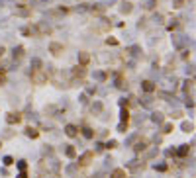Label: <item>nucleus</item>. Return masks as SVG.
Masks as SVG:
<instances>
[{
    "label": "nucleus",
    "instance_id": "obj_27",
    "mask_svg": "<svg viewBox=\"0 0 196 178\" xmlns=\"http://www.w3.org/2000/svg\"><path fill=\"white\" fill-rule=\"evenodd\" d=\"M92 12H104V6H102V4H94V6H92Z\"/></svg>",
    "mask_w": 196,
    "mask_h": 178
},
{
    "label": "nucleus",
    "instance_id": "obj_37",
    "mask_svg": "<svg viewBox=\"0 0 196 178\" xmlns=\"http://www.w3.org/2000/svg\"><path fill=\"white\" fill-rule=\"evenodd\" d=\"M4 53H6V49H4V47H0V57H2Z\"/></svg>",
    "mask_w": 196,
    "mask_h": 178
},
{
    "label": "nucleus",
    "instance_id": "obj_31",
    "mask_svg": "<svg viewBox=\"0 0 196 178\" xmlns=\"http://www.w3.org/2000/svg\"><path fill=\"white\" fill-rule=\"evenodd\" d=\"M106 45H118V39H114V37H108V39H106Z\"/></svg>",
    "mask_w": 196,
    "mask_h": 178
},
{
    "label": "nucleus",
    "instance_id": "obj_24",
    "mask_svg": "<svg viewBox=\"0 0 196 178\" xmlns=\"http://www.w3.org/2000/svg\"><path fill=\"white\" fill-rule=\"evenodd\" d=\"M116 147H118V143L114 141V139H112V141H108V143L104 145V149H110V151H112V149H116Z\"/></svg>",
    "mask_w": 196,
    "mask_h": 178
},
{
    "label": "nucleus",
    "instance_id": "obj_33",
    "mask_svg": "<svg viewBox=\"0 0 196 178\" xmlns=\"http://www.w3.org/2000/svg\"><path fill=\"white\" fill-rule=\"evenodd\" d=\"M4 80H6V73L2 71V73H0V84H4Z\"/></svg>",
    "mask_w": 196,
    "mask_h": 178
},
{
    "label": "nucleus",
    "instance_id": "obj_23",
    "mask_svg": "<svg viewBox=\"0 0 196 178\" xmlns=\"http://www.w3.org/2000/svg\"><path fill=\"white\" fill-rule=\"evenodd\" d=\"M118 131H120V133H125V131H128V121H122V123L118 125Z\"/></svg>",
    "mask_w": 196,
    "mask_h": 178
},
{
    "label": "nucleus",
    "instance_id": "obj_29",
    "mask_svg": "<svg viewBox=\"0 0 196 178\" xmlns=\"http://www.w3.org/2000/svg\"><path fill=\"white\" fill-rule=\"evenodd\" d=\"M145 147H147V145L141 141V143H137V145H135V151H137V153H139V151H145Z\"/></svg>",
    "mask_w": 196,
    "mask_h": 178
},
{
    "label": "nucleus",
    "instance_id": "obj_30",
    "mask_svg": "<svg viewBox=\"0 0 196 178\" xmlns=\"http://www.w3.org/2000/svg\"><path fill=\"white\" fill-rule=\"evenodd\" d=\"M4 165H6V166H12L14 165V158L12 157H4Z\"/></svg>",
    "mask_w": 196,
    "mask_h": 178
},
{
    "label": "nucleus",
    "instance_id": "obj_6",
    "mask_svg": "<svg viewBox=\"0 0 196 178\" xmlns=\"http://www.w3.org/2000/svg\"><path fill=\"white\" fill-rule=\"evenodd\" d=\"M24 51H26V49H24L22 45L14 47V49H12V57H14V61H20V59H22V57H24Z\"/></svg>",
    "mask_w": 196,
    "mask_h": 178
},
{
    "label": "nucleus",
    "instance_id": "obj_34",
    "mask_svg": "<svg viewBox=\"0 0 196 178\" xmlns=\"http://www.w3.org/2000/svg\"><path fill=\"white\" fill-rule=\"evenodd\" d=\"M167 168H169V166H167V165H159V166H157V170H161V172H165V170H167Z\"/></svg>",
    "mask_w": 196,
    "mask_h": 178
},
{
    "label": "nucleus",
    "instance_id": "obj_9",
    "mask_svg": "<svg viewBox=\"0 0 196 178\" xmlns=\"http://www.w3.org/2000/svg\"><path fill=\"white\" fill-rule=\"evenodd\" d=\"M49 51H51L53 55H61V53H63V45H61V43H51V45H49Z\"/></svg>",
    "mask_w": 196,
    "mask_h": 178
},
{
    "label": "nucleus",
    "instance_id": "obj_3",
    "mask_svg": "<svg viewBox=\"0 0 196 178\" xmlns=\"http://www.w3.org/2000/svg\"><path fill=\"white\" fill-rule=\"evenodd\" d=\"M65 135H67V137H77V135H78V127L73 125V123H67V125H65Z\"/></svg>",
    "mask_w": 196,
    "mask_h": 178
},
{
    "label": "nucleus",
    "instance_id": "obj_28",
    "mask_svg": "<svg viewBox=\"0 0 196 178\" xmlns=\"http://www.w3.org/2000/svg\"><path fill=\"white\" fill-rule=\"evenodd\" d=\"M18 168H20V170H26L27 163H26V160H18Z\"/></svg>",
    "mask_w": 196,
    "mask_h": 178
},
{
    "label": "nucleus",
    "instance_id": "obj_13",
    "mask_svg": "<svg viewBox=\"0 0 196 178\" xmlns=\"http://www.w3.org/2000/svg\"><path fill=\"white\" fill-rule=\"evenodd\" d=\"M151 119H153L155 123H163V121H165V118H163V114H161V112H155L153 116H151Z\"/></svg>",
    "mask_w": 196,
    "mask_h": 178
},
{
    "label": "nucleus",
    "instance_id": "obj_10",
    "mask_svg": "<svg viewBox=\"0 0 196 178\" xmlns=\"http://www.w3.org/2000/svg\"><path fill=\"white\" fill-rule=\"evenodd\" d=\"M26 135H27L30 139H37V137H39V131L35 129V127H27V129H26Z\"/></svg>",
    "mask_w": 196,
    "mask_h": 178
},
{
    "label": "nucleus",
    "instance_id": "obj_22",
    "mask_svg": "<svg viewBox=\"0 0 196 178\" xmlns=\"http://www.w3.org/2000/svg\"><path fill=\"white\" fill-rule=\"evenodd\" d=\"M92 112L100 114V112H102V104H100V102H94V104H92Z\"/></svg>",
    "mask_w": 196,
    "mask_h": 178
},
{
    "label": "nucleus",
    "instance_id": "obj_1",
    "mask_svg": "<svg viewBox=\"0 0 196 178\" xmlns=\"http://www.w3.org/2000/svg\"><path fill=\"white\" fill-rule=\"evenodd\" d=\"M32 80L35 82V84H45L47 82V73H43V69L32 71Z\"/></svg>",
    "mask_w": 196,
    "mask_h": 178
},
{
    "label": "nucleus",
    "instance_id": "obj_21",
    "mask_svg": "<svg viewBox=\"0 0 196 178\" xmlns=\"http://www.w3.org/2000/svg\"><path fill=\"white\" fill-rule=\"evenodd\" d=\"M171 131H175V125H173V123H165L163 125V133H171Z\"/></svg>",
    "mask_w": 196,
    "mask_h": 178
},
{
    "label": "nucleus",
    "instance_id": "obj_8",
    "mask_svg": "<svg viewBox=\"0 0 196 178\" xmlns=\"http://www.w3.org/2000/svg\"><path fill=\"white\" fill-rule=\"evenodd\" d=\"M110 178H128V174H125L124 168H114L110 174Z\"/></svg>",
    "mask_w": 196,
    "mask_h": 178
},
{
    "label": "nucleus",
    "instance_id": "obj_2",
    "mask_svg": "<svg viewBox=\"0 0 196 178\" xmlns=\"http://www.w3.org/2000/svg\"><path fill=\"white\" fill-rule=\"evenodd\" d=\"M92 158H94V151H85L80 157H78V165L80 166H86L92 163Z\"/></svg>",
    "mask_w": 196,
    "mask_h": 178
},
{
    "label": "nucleus",
    "instance_id": "obj_16",
    "mask_svg": "<svg viewBox=\"0 0 196 178\" xmlns=\"http://www.w3.org/2000/svg\"><path fill=\"white\" fill-rule=\"evenodd\" d=\"M120 118H122V121H130V112H128V108H122V114H120Z\"/></svg>",
    "mask_w": 196,
    "mask_h": 178
},
{
    "label": "nucleus",
    "instance_id": "obj_4",
    "mask_svg": "<svg viewBox=\"0 0 196 178\" xmlns=\"http://www.w3.org/2000/svg\"><path fill=\"white\" fill-rule=\"evenodd\" d=\"M141 88H143V92H147V94H151V92H155V82H151V80H143L141 82Z\"/></svg>",
    "mask_w": 196,
    "mask_h": 178
},
{
    "label": "nucleus",
    "instance_id": "obj_11",
    "mask_svg": "<svg viewBox=\"0 0 196 178\" xmlns=\"http://www.w3.org/2000/svg\"><path fill=\"white\" fill-rule=\"evenodd\" d=\"M131 10H133V6H131L130 2H122V6H120V12L122 14H130Z\"/></svg>",
    "mask_w": 196,
    "mask_h": 178
},
{
    "label": "nucleus",
    "instance_id": "obj_7",
    "mask_svg": "<svg viewBox=\"0 0 196 178\" xmlns=\"http://www.w3.org/2000/svg\"><path fill=\"white\" fill-rule=\"evenodd\" d=\"M88 61H90V55H88L86 51H80V53H78V63H80L82 67L88 65Z\"/></svg>",
    "mask_w": 196,
    "mask_h": 178
},
{
    "label": "nucleus",
    "instance_id": "obj_35",
    "mask_svg": "<svg viewBox=\"0 0 196 178\" xmlns=\"http://www.w3.org/2000/svg\"><path fill=\"white\" fill-rule=\"evenodd\" d=\"M183 2H184V0H175V8H180V6H183Z\"/></svg>",
    "mask_w": 196,
    "mask_h": 178
},
{
    "label": "nucleus",
    "instance_id": "obj_32",
    "mask_svg": "<svg viewBox=\"0 0 196 178\" xmlns=\"http://www.w3.org/2000/svg\"><path fill=\"white\" fill-rule=\"evenodd\" d=\"M173 118H175V119L183 118V112H178V110H176V112H173Z\"/></svg>",
    "mask_w": 196,
    "mask_h": 178
},
{
    "label": "nucleus",
    "instance_id": "obj_38",
    "mask_svg": "<svg viewBox=\"0 0 196 178\" xmlns=\"http://www.w3.org/2000/svg\"><path fill=\"white\" fill-rule=\"evenodd\" d=\"M0 149H2V141H0Z\"/></svg>",
    "mask_w": 196,
    "mask_h": 178
},
{
    "label": "nucleus",
    "instance_id": "obj_12",
    "mask_svg": "<svg viewBox=\"0 0 196 178\" xmlns=\"http://www.w3.org/2000/svg\"><path fill=\"white\" fill-rule=\"evenodd\" d=\"M65 155H67L69 158H75V157H77V149H75L73 145H67V149H65Z\"/></svg>",
    "mask_w": 196,
    "mask_h": 178
},
{
    "label": "nucleus",
    "instance_id": "obj_18",
    "mask_svg": "<svg viewBox=\"0 0 196 178\" xmlns=\"http://www.w3.org/2000/svg\"><path fill=\"white\" fill-rule=\"evenodd\" d=\"M176 155H178V157H186V155H188V145H183L176 151Z\"/></svg>",
    "mask_w": 196,
    "mask_h": 178
},
{
    "label": "nucleus",
    "instance_id": "obj_36",
    "mask_svg": "<svg viewBox=\"0 0 196 178\" xmlns=\"http://www.w3.org/2000/svg\"><path fill=\"white\" fill-rule=\"evenodd\" d=\"M16 178H27V174H26V170H22V172H20V174H18V176H16Z\"/></svg>",
    "mask_w": 196,
    "mask_h": 178
},
{
    "label": "nucleus",
    "instance_id": "obj_19",
    "mask_svg": "<svg viewBox=\"0 0 196 178\" xmlns=\"http://www.w3.org/2000/svg\"><path fill=\"white\" fill-rule=\"evenodd\" d=\"M82 135H85L86 139H92L94 137V131H92L90 127H85V129H82Z\"/></svg>",
    "mask_w": 196,
    "mask_h": 178
},
{
    "label": "nucleus",
    "instance_id": "obj_26",
    "mask_svg": "<svg viewBox=\"0 0 196 178\" xmlns=\"http://www.w3.org/2000/svg\"><path fill=\"white\" fill-rule=\"evenodd\" d=\"M155 6H157V0H147V4H145V8H147V10H153Z\"/></svg>",
    "mask_w": 196,
    "mask_h": 178
},
{
    "label": "nucleus",
    "instance_id": "obj_17",
    "mask_svg": "<svg viewBox=\"0 0 196 178\" xmlns=\"http://www.w3.org/2000/svg\"><path fill=\"white\" fill-rule=\"evenodd\" d=\"M73 74H75V76H85V67H82V65H80V67H75Z\"/></svg>",
    "mask_w": 196,
    "mask_h": 178
},
{
    "label": "nucleus",
    "instance_id": "obj_15",
    "mask_svg": "<svg viewBox=\"0 0 196 178\" xmlns=\"http://www.w3.org/2000/svg\"><path fill=\"white\" fill-rule=\"evenodd\" d=\"M96 80H100V82H104L106 80V73H102V71H94V74H92Z\"/></svg>",
    "mask_w": 196,
    "mask_h": 178
},
{
    "label": "nucleus",
    "instance_id": "obj_14",
    "mask_svg": "<svg viewBox=\"0 0 196 178\" xmlns=\"http://www.w3.org/2000/svg\"><path fill=\"white\" fill-rule=\"evenodd\" d=\"M22 33L26 35V37H30V35H35V27H22Z\"/></svg>",
    "mask_w": 196,
    "mask_h": 178
},
{
    "label": "nucleus",
    "instance_id": "obj_20",
    "mask_svg": "<svg viewBox=\"0 0 196 178\" xmlns=\"http://www.w3.org/2000/svg\"><path fill=\"white\" fill-rule=\"evenodd\" d=\"M192 129H194V125H192V123H188V121H184V123H183V131L190 133V131H192Z\"/></svg>",
    "mask_w": 196,
    "mask_h": 178
},
{
    "label": "nucleus",
    "instance_id": "obj_39",
    "mask_svg": "<svg viewBox=\"0 0 196 178\" xmlns=\"http://www.w3.org/2000/svg\"><path fill=\"white\" fill-rule=\"evenodd\" d=\"M47 2H49V0H47Z\"/></svg>",
    "mask_w": 196,
    "mask_h": 178
},
{
    "label": "nucleus",
    "instance_id": "obj_5",
    "mask_svg": "<svg viewBox=\"0 0 196 178\" xmlns=\"http://www.w3.org/2000/svg\"><path fill=\"white\" fill-rule=\"evenodd\" d=\"M22 121V116L20 114H6V123L14 125V123H20Z\"/></svg>",
    "mask_w": 196,
    "mask_h": 178
},
{
    "label": "nucleus",
    "instance_id": "obj_25",
    "mask_svg": "<svg viewBox=\"0 0 196 178\" xmlns=\"http://www.w3.org/2000/svg\"><path fill=\"white\" fill-rule=\"evenodd\" d=\"M32 67H33V71L41 69V61H39V59H32Z\"/></svg>",
    "mask_w": 196,
    "mask_h": 178
}]
</instances>
